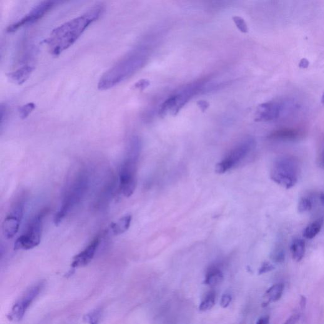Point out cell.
Returning <instances> with one entry per match:
<instances>
[{"label": "cell", "mask_w": 324, "mask_h": 324, "mask_svg": "<svg viewBox=\"0 0 324 324\" xmlns=\"http://www.w3.org/2000/svg\"><path fill=\"white\" fill-rule=\"evenodd\" d=\"M89 176L86 169H79L68 180L61 206L55 215V225H59L83 199L89 188Z\"/></svg>", "instance_id": "3"}, {"label": "cell", "mask_w": 324, "mask_h": 324, "mask_svg": "<svg viewBox=\"0 0 324 324\" xmlns=\"http://www.w3.org/2000/svg\"><path fill=\"white\" fill-rule=\"evenodd\" d=\"M34 70V68L33 67L26 65V66L19 68L16 71L10 73L8 77L9 79L14 83L21 85L29 79Z\"/></svg>", "instance_id": "14"}, {"label": "cell", "mask_w": 324, "mask_h": 324, "mask_svg": "<svg viewBox=\"0 0 324 324\" xmlns=\"http://www.w3.org/2000/svg\"><path fill=\"white\" fill-rule=\"evenodd\" d=\"M321 103H323L324 104V94L322 95V97H321Z\"/></svg>", "instance_id": "33"}, {"label": "cell", "mask_w": 324, "mask_h": 324, "mask_svg": "<svg viewBox=\"0 0 324 324\" xmlns=\"http://www.w3.org/2000/svg\"><path fill=\"white\" fill-rule=\"evenodd\" d=\"M131 220L132 216L128 215L120 218L117 222L112 223L111 224V229L114 235L119 236L126 232L128 228L130 227Z\"/></svg>", "instance_id": "18"}, {"label": "cell", "mask_w": 324, "mask_h": 324, "mask_svg": "<svg viewBox=\"0 0 324 324\" xmlns=\"http://www.w3.org/2000/svg\"><path fill=\"white\" fill-rule=\"evenodd\" d=\"M323 223V220L321 219V218H319V219L311 223L304 230L303 233L304 237L309 239V240L315 238L320 232Z\"/></svg>", "instance_id": "19"}, {"label": "cell", "mask_w": 324, "mask_h": 324, "mask_svg": "<svg viewBox=\"0 0 324 324\" xmlns=\"http://www.w3.org/2000/svg\"><path fill=\"white\" fill-rule=\"evenodd\" d=\"M312 207V203L308 198H301L298 203V210L300 213H303L310 210Z\"/></svg>", "instance_id": "24"}, {"label": "cell", "mask_w": 324, "mask_h": 324, "mask_svg": "<svg viewBox=\"0 0 324 324\" xmlns=\"http://www.w3.org/2000/svg\"><path fill=\"white\" fill-rule=\"evenodd\" d=\"M100 241L101 240L99 235L95 237L82 252L75 256L72 262V267L74 268L82 267L88 264L95 257V253L99 247Z\"/></svg>", "instance_id": "12"}, {"label": "cell", "mask_w": 324, "mask_h": 324, "mask_svg": "<svg viewBox=\"0 0 324 324\" xmlns=\"http://www.w3.org/2000/svg\"><path fill=\"white\" fill-rule=\"evenodd\" d=\"M231 301H232V296L229 294H223L220 300V306L223 308H227L229 306Z\"/></svg>", "instance_id": "26"}, {"label": "cell", "mask_w": 324, "mask_h": 324, "mask_svg": "<svg viewBox=\"0 0 324 324\" xmlns=\"http://www.w3.org/2000/svg\"><path fill=\"white\" fill-rule=\"evenodd\" d=\"M147 53L144 49L134 50L123 58L100 78L98 87L101 91L112 88L135 74L145 64Z\"/></svg>", "instance_id": "2"}, {"label": "cell", "mask_w": 324, "mask_h": 324, "mask_svg": "<svg viewBox=\"0 0 324 324\" xmlns=\"http://www.w3.org/2000/svg\"><path fill=\"white\" fill-rule=\"evenodd\" d=\"M291 252L293 260L300 262L303 259L305 253V243L301 239H295L291 245Z\"/></svg>", "instance_id": "17"}, {"label": "cell", "mask_w": 324, "mask_h": 324, "mask_svg": "<svg viewBox=\"0 0 324 324\" xmlns=\"http://www.w3.org/2000/svg\"><path fill=\"white\" fill-rule=\"evenodd\" d=\"M299 165L295 158L291 157L279 158L273 163L270 177L277 184L286 188L295 187L299 176Z\"/></svg>", "instance_id": "5"}, {"label": "cell", "mask_w": 324, "mask_h": 324, "mask_svg": "<svg viewBox=\"0 0 324 324\" xmlns=\"http://www.w3.org/2000/svg\"><path fill=\"white\" fill-rule=\"evenodd\" d=\"M300 130L293 128H283L275 130L270 134V137L273 140L282 141H295L300 137Z\"/></svg>", "instance_id": "15"}, {"label": "cell", "mask_w": 324, "mask_h": 324, "mask_svg": "<svg viewBox=\"0 0 324 324\" xmlns=\"http://www.w3.org/2000/svg\"><path fill=\"white\" fill-rule=\"evenodd\" d=\"M25 210V198L19 197L11 206V210L5 218L2 225V231L6 239L13 238L18 233L20 225L23 218Z\"/></svg>", "instance_id": "8"}, {"label": "cell", "mask_w": 324, "mask_h": 324, "mask_svg": "<svg viewBox=\"0 0 324 324\" xmlns=\"http://www.w3.org/2000/svg\"><path fill=\"white\" fill-rule=\"evenodd\" d=\"M145 83L146 81H144V80H142V81L137 82L136 85H135V87H137V88H143V87L147 86V84H146Z\"/></svg>", "instance_id": "30"}, {"label": "cell", "mask_w": 324, "mask_h": 324, "mask_svg": "<svg viewBox=\"0 0 324 324\" xmlns=\"http://www.w3.org/2000/svg\"><path fill=\"white\" fill-rule=\"evenodd\" d=\"M0 111H1V128H2L4 123L7 121V118H8V110H7L6 105L1 104Z\"/></svg>", "instance_id": "27"}, {"label": "cell", "mask_w": 324, "mask_h": 324, "mask_svg": "<svg viewBox=\"0 0 324 324\" xmlns=\"http://www.w3.org/2000/svg\"><path fill=\"white\" fill-rule=\"evenodd\" d=\"M273 269H274V266L269 262H265L261 265L259 270H258V274L262 275L263 273L269 272Z\"/></svg>", "instance_id": "25"}, {"label": "cell", "mask_w": 324, "mask_h": 324, "mask_svg": "<svg viewBox=\"0 0 324 324\" xmlns=\"http://www.w3.org/2000/svg\"><path fill=\"white\" fill-rule=\"evenodd\" d=\"M60 3H61V2L57 1H43L39 2V3L37 4L36 6H34L23 18L19 20L18 21L15 22L14 24L10 25V26L7 27V31L9 32V33H12V32L17 31V30H18L22 27L35 23V22L39 21L42 17L46 16L55 6Z\"/></svg>", "instance_id": "10"}, {"label": "cell", "mask_w": 324, "mask_h": 324, "mask_svg": "<svg viewBox=\"0 0 324 324\" xmlns=\"http://www.w3.org/2000/svg\"><path fill=\"white\" fill-rule=\"evenodd\" d=\"M255 145V141L252 138L243 141L230 150L227 156L216 165V172L222 174L232 169L240 161L244 159L246 156L253 149Z\"/></svg>", "instance_id": "7"}, {"label": "cell", "mask_w": 324, "mask_h": 324, "mask_svg": "<svg viewBox=\"0 0 324 324\" xmlns=\"http://www.w3.org/2000/svg\"><path fill=\"white\" fill-rule=\"evenodd\" d=\"M35 109H36V105L33 103H29V104L23 105L19 109L20 117L22 119H26Z\"/></svg>", "instance_id": "22"}, {"label": "cell", "mask_w": 324, "mask_h": 324, "mask_svg": "<svg viewBox=\"0 0 324 324\" xmlns=\"http://www.w3.org/2000/svg\"><path fill=\"white\" fill-rule=\"evenodd\" d=\"M319 162H320V164L321 166L324 167V150L323 151V152L321 153Z\"/></svg>", "instance_id": "31"}, {"label": "cell", "mask_w": 324, "mask_h": 324, "mask_svg": "<svg viewBox=\"0 0 324 324\" xmlns=\"http://www.w3.org/2000/svg\"><path fill=\"white\" fill-rule=\"evenodd\" d=\"M285 290L283 283H277L268 288L263 296V306H266L270 303L277 302L282 297Z\"/></svg>", "instance_id": "13"}, {"label": "cell", "mask_w": 324, "mask_h": 324, "mask_svg": "<svg viewBox=\"0 0 324 324\" xmlns=\"http://www.w3.org/2000/svg\"><path fill=\"white\" fill-rule=\"evenodd\" d=\"M256 324H270V317L268 315L261 316Z\"/></svg>", "instance_id": "29"}, {"label": "cell", "mask_w": 324, "mask_h": 324, "mask_svg": "<svg viewBox=\"0 0 324 324\" xmlns=\"http://www.w3.org/2000/svg\"><path fill=\"white\" fill-rule=\"evenodd\" d=\"M42 283H40L32 286L27 290L21 299L15 304L8 316L10 320L19 321L24 317L27 308L39 295L41 291Z\"/></svg>", "instance_id": "11"}, {"label": "cell", "mask_w": 324, "mask_h": 324, "mask_svg": "<svg viewBox=\"0 0 324 324\" xmlns=\"http://www.w3.org/2000/svg\"><path fill=\"white\" fill-rule=\"evenodd\" d=\"M320 202L324 205V193H321L320 195Z\"/></svg>", "instance_id": "32"}, {"label": "cell", "mask_w": 324, "mask_h": 324, "mask_svg": "<svg viewBox=\"0 0 324 324\" xmlns=\"http://www.w3.org/2000/svg\"><path fill=\"white\" fill-rule=\"evenodd\" d=\"M215 303V293L214 291H210L203 299L199 306L201 311H209L214 306Z\"/></svg>", "instance_id": "20"}, {"label": "cell", "mask_w": 324, "mask_h": 324, "mask_svg": "<svg viewBox=\"0 0 324 324\" xmlns=\"http://www.w3.org/2000/svg\"><path fill=\"white\" fill-rule=\"evenodd\" d=\"M102 315L101 309H96L84 316V320L89 324H99Z\"/></svg>", "instance_id": "21"}, {"label": "cell", "mask_w": 324, "mask_h": 324, "mask_svg": "<svg viewBox=\"0 0 324 324\" xmlns=\"http://www.w3.org/2000/svg\"><path fill=\"white\" fill-rule=\"evenodd\" d=\"M140 152L139 137H132L128 146L126 157L119 171V189L125 197L132 195L137 187V167Z\"/></svg>", "instance_id": "4"}, {"label": "cell", "mask_w": 324, "mask_h": 324, "mask_svg": "<svg viewBox=\"0 0 324 324\" xmlns=\"http://www.w3.org/2000/svg\"><path fill=\"white\" fill-rule=\"evenodd\" d=\"M300 313H295L291 315L283 324H296L300 318Z\"/></svg>", "instance_id": "28"}, {"label": "cell", "mask_w": 324, "mask_h": 324, "mask_svg": "<svg viewBox=\"0 0 324 324\" xmlns=\"http://www.w3.org/2000/svg\"><path fill=\"white\" fill-rule=\"evenodd\" d=\"M104 12L102 4L92 7L84 14L60 25L53 30L46 42L50 54L59 56L79 38L90 25L97 21Z\"/></svg>", "instance_id": "1"}, {"label": "cell", "mask_w": 324, "mask_h": 324, "mask_svg": "<svg viewBox=\"0 0 324 324\" xmlns=\"http://www.w3.org/2000/svg\"><path fill=\"white\" fill-rule=\"evenodd\" d=\"M48 212L49 209L42 210L32 218L27 225L26 230L15 242V250H29L39 245L41 240L44 218Z\"/></svg>", "instance_id": "6"}, {"label": "cell", "mask_w": 324, "mask_h": 324, "mask_svg": "<svg viewBox=\"0 0 324 324\" xmlns=\"http://www.w3.org/2000/svg\"><path fill=\"white\" fill-rule=\"evenodd\" d=\"M295 109V104L290 101H273L265 103L258 107L257 120L264 122L273 121L290 114Z\"/></svg>", "instance_id": "9"}, {"label": "cell", "mask_w": 324, "mask_h": 324, "mask_svg": "<svg viewBox=\"0 0 324 324\" xmlns=\"http://www.w3.org/2000/svg\"><path fill=\"white\" fill-rule=\"evenodd\" d=\"M223 274L219 268L212 267L208 270L205 276L204 283L210 287H215L222 283Z\"/></svg>", "instance_id": "16"}, {"label": "cell", "mask_w": 324, "mask_h": 324, "mask_svg": "<svg viewBox=\"0 0 324 324\" xmlns=\"http://www.w3.org/2000/svg\"><path fill=\"white\" fill-rule=\"evenodd\" d=\"M271 259L276 263H282L285 259V251L281 247L275 248L270 255Z\"/></svg>", "instance_id": "23"}]
</instances>
